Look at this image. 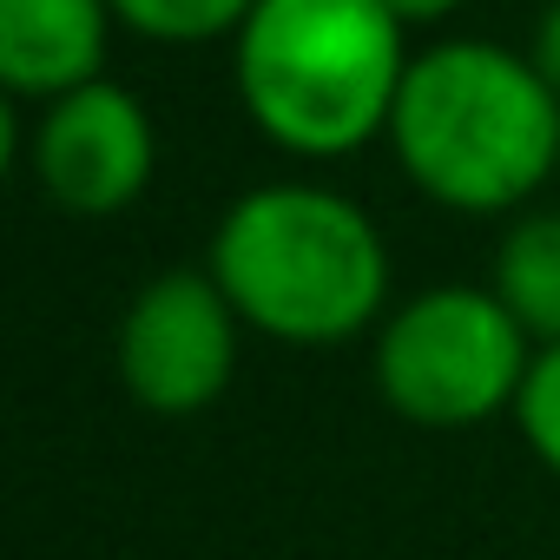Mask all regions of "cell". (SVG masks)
<instances>
[{
    "label": "cell",
    "instance_id": "cell-3",
    "mask_svg": "<svg viewBox=\"0 0 560 560\" xmlns=\"http://www.w3.org/2000/svg\"><path fill=\"white\" fill-rule=\"evenodd\" d=\"M231 67L264 139L298 159H343L389 132L409 54L383 0H257Z\"/></svg>",
    "mask_w": 560,
    "mask_h": 560
},
{
    "label": "cell",
    "instance_id": "cell-7",
    "mask_svg": "<svg viewBox=\"0 0 560 560\" xmlns=\"http://www.w3.org/2000/svg\"><path fill=\"white\" fill-rule=\"evenodd\" d=\"M113 0H0V80L14 100H67L106 80Z\"/></svg>",
    "mask_w": 560,
    "mask_h": 560
},
{
    "label": "cell",
    "instance_id": "cell-12",
    "mask_svg": "<svg viewBox=\"0 0 560 560\" xmlns=\"http://www.w3.org/2000/svg\"><path fill=\"white\" fill-rule=\"evenodd\" d=\"M383 8L409 27V21H442V14H455L462 8V0H383Z\"/></svg>",
    "mask_w": 560,
    "mask_h": 560
},
{
    "label": "cell",
    "instance_id": "cell-8",
    "mask_svg": "<svg viewBox=\"0 0 560 560\" xmlns=\"http://www.w3.org/2000/svg\"><path fill=\"white\" fill-rule=\"evenodd\" d=\"M488 291L508 304V317L527 330L534 350L560 343V211H527L508 224Z\"/></svg>",
    "mask_w": 560,
    "mask_h": 560
},
{
    "label": "cell",
    "instance_id": "cell-11",
    "mask_svg": "<svg viewBox=\"0 0 560 560\" xmlns=\"http://www.w3.org/2000/svg\"><path fill=\"white\" fill-rule=\"evenodd\" d=\"M527 60H534V73L560 93V0L540 14V27H534V54H527Z\"/></svg>",
    "mask_w": 560,
    "mask_h": 560
},
{
    "label": "cell",
    "instance_id": "cell-1",
    "mask_svg": "<svg viewBox=\"0 0 560 560\" xmlns=\"http://www.w3.org/2000/svg\"><path fill=\"white\" fill-rule=\"evenodd\" d=\"M389 145L409 185L448 211H514L560 172V93L494 40H442L409 60Z\"/></svg>",
    "mask_w": 560,
    "mask_h": 560
},
{
    "label": "cell",
    "instance_id": "cell-10",
    "mask_svg": "<svg viewBox=\"0 0 560 560\" xmlns=\"http://www.w3.org/2000/svg\"><path fill=\"white\" fill-rule=\"evenodd\" d=\"M514 429H521L527 455L560 481V343L534 350V370H527L521 402H514Z\"/></svg>",
    "mask_w": 560,
    "mask_h": 560
},
{
    "label": "cell",
    "instance_id": "cell-9",
    "mask_svg": "<svg viewBox=\"0 0 560 560\" xmlns=\"http://www.w3.org/2000/svg\"><path fill=\"white\" fill-rule=\"evenodd\" d=\"M113 14L145 34V40H165V47H198V40H218V34H237L257 0H113Z\"/></svg>",
    "mask_w": 560,
    "mask_h": 560
},
{
    "label": "cell",
    "instance_id": "cell-5",
    "mask_svg": "<svg viewBox=\"0 0 560 560\" xmlns=\"http://www.w3.org/2000/svg\"><path fill=\"white\" fill-rule=\"evenodd\" d=\"M237 311L211 270H159L119 317V383L152 416H198L231 389Z\"/></svg>",
    "mask_w": 560,
    "mask_h": 560
},
{
    "label": "cell",
    "instance_id": "cell-4",
    "mask_svg": "<svg viewBox=\"0 0 560 560\" xmlns=\"http://www.w3.org/2000/svg\"><path fill=\"white\" fill-rule=\"evenodd\" d=\"M370 370H376V396L402 422L448 435L514 416L521 383L534 370V343L494 291L435 284L383 317Z\"/></svg>",
    "mask_w": 560,
    "mask_h": 560
},
{
    "label": "cell",
    "instance_id": "cell-6",
    "mask_svg": "<svg viewBox=\"0 0 560 560\" xmlns=\"http://www.w3.org/2000/svg\"><path fill=\"white\" fill-rule=\"evenodd\" d=\"M152 165H159V139H152V119L145 106L113 86V80H93L67 100H54L27 139V172L34 185L60 205V211H80V218H113L126 211L145 185H152Z\"/></svg>",
    "mask_w": 560,
    "mask_h": 560
},
{
    "label": "cell",
    "instance_id": "cell-2",
    "mask_svg": "<svg viewBox=\"0 0 560 560\" xmlns=\"http://www.w3.org/2000/svg\"><path fill=\"white\" fill-rule=\"evenodd\" d=\"M205 270L231 298L237 324L298 350L350 343L389 304V250L376 218L324 185L244 191L218 218Z\"/></svg>",
    "mask_w": 560,
    "mask_h": 560
}]
</instances>
